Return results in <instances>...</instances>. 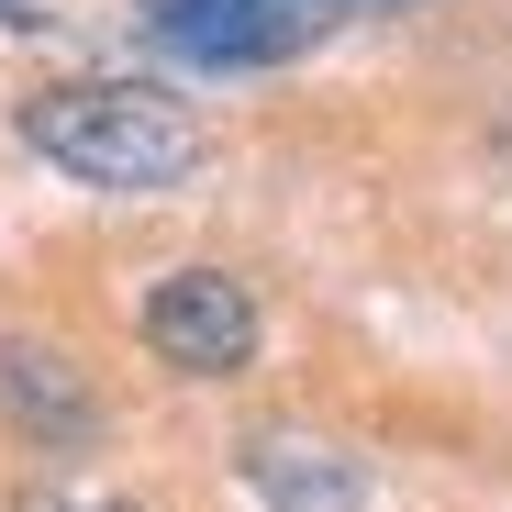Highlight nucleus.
I'll return each instance as SVG.
<instances>
[{"label":"nucleus","instance_id":"423d86ee","mask_svg":"<svg viewBox=\"0 0 512 512\" xmlns=\"http://www.w3.org/2000/svg\"><path fill=\"white\" fill-rule=\"evenodd\" d=\"M23 512H134V501H101V490H34Z\"/></svg>","mask_w":512,"mask_h":512},{"label":"nucleus","instance_id":"f257e3e1","mask_svg":"<svg viewBox=\"0 0 512 512\" xmlns=\"http://www.w3.org/2000/svg\"><path fill=\"white\" fill-rule=\"evenodd\" d=\"M23 145L78 190H179L201 167V112L145 78H67L23 101Z\"/></svg>","mask_w":512,"mask_h":512},{"label":"nucleus","instance_id":"39448f33","mask_svg":"<svg viewBox=\"0 0 512 512\" xmlns=\"http://www.w3.org/2000/svg\"><path fill=\"white\" fill-rule=\"evenodd\" d=\"M245 490L268 512H368V457L334 446V435H301V423H268V435H245Z\"/></svg>","mask_w":512,"mask_h":512},{"label":"nucleus","instance_id":"7ed1b4c3","mask_svg":"<svg viewBox=\"0 0 512 512\" xmlns=\"http://www.w3.org/2000/svg\"><path fill=\"white\" fill-rule=\"evenodd\" d=\"M0 423L45 457H90L112 435V401L78 379V357H56L45 334H0Z\"/></svg>","mask_w":512,"mask_h":512},{"label":"nucleus","instance_id":"f03ea898","mask_svg":"<svg viewBox=\"0 0 512 512\" xmlns=\"http://www.w3.org/2000/svg\"><path fill=\"white\" fill-rule=\"evenodd\" d=\"M145 346L179 368V379H234L256 357V290L223 268H179L145 290Z\"/></svg>","mask_w":512,"mask_h":512},{"label":"nucleus","instance_id":"20e7f679","mask_svg":"<svg viewBox=\"0 0 512 512\" xmlns=\"http://www.w3.org/2000/svg\"><path fill=\"white\" fill-rule=\"evenodd\" d=\"M145 23L190 67H268V56L312 45V0H156Z\"/></svg>","mask_w":512,"mask_h":512}]
</instances>
